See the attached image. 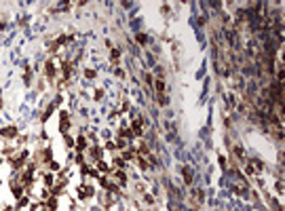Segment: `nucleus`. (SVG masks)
I'll list each match as a JSON object with an SVG mask.
<instances>
[{
  "instance_id": "1",
  "label": "nucleus",
  "mask_w": 285,
  "mask_h": 211,
  "mask_svg": "<svg viewBox=\"0 0 285 211\" xmlns=\"http://www.w3.org/2000/svg\"><path fill=\"white\" fill-rule=\"evenodd\" d=\"M182 173H184V179H186L188 184L192 182V171H190V169H186V167H184V169H182Z\"/></svg>"
}]
</instances>
